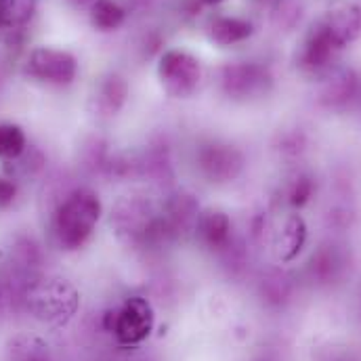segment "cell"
I'll return each instance as SVG.
<instances>
[{
  "mask_svg": "<svg viewBox=\"0 0 361 361\" xmlns=\"http://www.w3.org/2000/svg\"><path fill=\"white\" fill-rule=\"evenodd\" d=\"M111 227L122 242L135 248H154L177 238L164 221L160 204H154L143 193H128L116 200Z\"/></svg>",
  "mask_w": 361,
  "mask_h": 361,
  "instance_id": "6da1fadb",
  "label": "cell"
},
{
  "mask_svg": "<svg viewBox=\"0 0 361 361\" xmlns=\"http://www.w3.org/2000/svg\"><path fill=\"white\" fill-rule=\"evenodd\" d=\"M103 214V204L97 191L90 187H76L66 193V197L57 204L51 231L55 244L66 250L74 252L80 250L97 229Z\"/></svg>",
  "mask_w": 361,
  "mask_h": 361,
  "instance_id": "7a4b0ae2",
  "label": "cell"
},
{
  "mask_svg": "<svg viewBox=\"0 0 361 361\" xmlns=\"http://www.w3.org/2000/svg\"><path fill=\"white\" fill-rule=\"evenodd\" d=\"M25 300L38 319L51 324L68 322L78 309L76 288L59 277H44L30 283L25 290Z\"/></svg>",
  "mask_w": 361,
  "mask_h": 361,
  "instance_id": "3957f363",
  "label": "cell"
},
{
  "mask_svg": "<svg viewBox=\"0 0 361 361\" xmlns=\"http://www.w3.org/2000/svg\"><path fill=\"white\" fill-rule=\"evenodd\" d=\"M156 326V313L145 296H128L105 317V328L114 334L120 347H139Z\"/></svg>",
  "mask_w": 361,
  "mask_h": 361,
  "instance_id": "277c9868",
  "label": "cell"
},
{
  "mask_svg": "<svg viewBox=\"0 0 361 361\" xmlns=\"http://www.w3.org/2000/svg\"><path fill=\"white\" fill-rule=\"evenodd\" d=\"M193 166L204 180L212 185H225L233 183L244 173L246 158L240 147L227 141L206 139L193 149Z\"/></svg>",
  "mask_w": 361,
  "mask_h": 361,
  "instance_id": "5b68a950",
  "label": "cell"
},
{
  "mask_svg": "<svg viewBox=\"0 0 361 361\" xmlns=\"http://www.w3.org/2000/svg\"><path fill=\"white\" fill-rule=\"evenodd\" d=\"M273 87L271 70L257 61H231L219 70V90L231 101L265 97Z\"/></svg>",
  "mask_w": 361,
  "mask_h": 361,
  "instance_id": "8992f818",
  "label": "cell"
},
{
  "mask_svg": "<svg viewBox=\"0 0 361 361\" xmlns=\"http://www.w3.org/2000/svg\"><path fill=\"white\" fill-rule=\"evenodd\" d=\"M158 80L169 97L187 99L200 89L202 63L187 51L169 49L158 59Z\"/></svg>",
  "mask_w": 361,
  "mask_h": 361,
  "instance_id": "52a82bcc",
  "label": "cell"
},
{
  "mask_svg": "<svg viewBox=\"0 0 361 361\" xmlns=\"http://www.w3.org/2000/svg\"><path fill=\"white\" fill-rule=\"evenodd\" d=\"M23 74L40 85L49 87H70L78 76V61L72 53L51 47H36L30 51Z\"/></svg>",
  "mask_w": 361,
  "mask_h": 361,
  "instance_id": "ba28073f",
  "label": "cell"
},
{
  "mask_svg": "<svg viewBox=\"0 0 361 361\" xmlns=\"http://www.w3.org/2000/svg\"><path fill=\"white\" fill-rule=\"evenodd\" d=\"M341 53H343V49L334 42V38L328 34V30L317 21L307 32V36L298 49L296 63L300 70L315 74V76H322L324 72L334 68V61Z\"/></svg>",
  "mask_w": 361,
  "mask_h": 361,
  "instance_id": "9c48e42d",
  "label": "cell"
},
{
  "mask_svg": "<svg viewBox=\"0 0 361 361\" xmlns=\"http://www.w3.org/2000/svg\"><path fill=\"white\" fill-rule=\"evenodd\" d=\"M360 76L351 68H330L322 74L317 85V103L326 109H345L355 105L357 90H360Z\"/></svg>",
  "mask_w": 361,
  "mask_h": 361,
  "instance_id": "30bf717a",
  "label": "cell"
},
{
  "mask_svg": "<svg viewBox=\"0 0 361 361\" xmlns=\"http://www.w3.org/2000/svg\"><path fill=\"white\" fill-rule=\"evenodd\" d=\"M137 160H139V179L156 185H169L175 179L173 147L166 139L152 141L141 154H137Z\"/></svg>",
  "mask_w": 361,
  "mask_h": 361,
  "instance_id": "8fae6325",
  "label": "cell"
},
{
  "mask_svg": "<svg viewBox=\"0 0 361 361\" xmlns=\"http://www.w3.org/2000/svg\"><path fill=\"white\" fill-rule=\"evenodd\" d=\"M160 210H162L164 221L175 231V235H180L185 231H193L195 221H197V216L202 212V206H200L197 197L191 191L177 189V191H171L162 200Z\"/></svg>",
  "mask_w": 361,
  "mask_h": 361,
  "instance_id": "7c38bea8",
  "label": "cell"
},
{
  "mask_svg": "<svg viewBox=\"0 0 361 361\" xmlns=\"http://www.w3.org/2000/svg\"><path fill=\"white\" fill-rule=\"evenodd\" d=\"M193 233L204 248L219 252L233 238V225H231V219L225 210L202 208V212L195 221Z\"/></svg>",
  "mask_w": 361,
  "mask_h": 361,
  "instance_id": "4fadbf2b",
  "label": "cell"
},
{
  "mask_svg": "<svg viewBox=\"0 0 361 361\" xmlns=\"http://www.w3.org/2000/svg\"><path fill=\"white\" fill-rule=\"evenodd\" d=\"M126 99H128V82L124 80V76L111 72L97 82L94 92L90 97V109L101 118H114L122 111Z\"/></svg>",
  "mask_w": 361,
  "mask_h": 361,
  "instance_id": "5bb4252c",
  "label": "cell"
},
{
  "mask_svg": "<svg viewBox=\"0 0 361 361\" xmlns=\"http://www.w3.org/2000/svg\"><path fill=\"white\" fill-rule=\"evenodd\" d=\"M319 23L328 30L334 42L345 51L351 42L361 36V6L357 4H341L328 11Z\"/></svg>",
  "mask_w": 361,
  "mask_h": 361,
  "instance_id": "9a60e30c",
  "label": "cell"
},
{
  "mask_svg": "<svg viewBox=\"0 0 361 361\" xmlns=\"http://www.w3.org/2000/svg\"><path fill=\"white\" fill-rule=\"evenodd\" d=\"M307 244V223L300 214L292 212L283 219L275 233V255L281 263L294 261Z\"/></svg>",
  "mask_w": 361,
  "mask_h": 361,
  "instance_id": "2e32d148",
  "label": "cell"
},
{
  "mask_svg": "<svg viewBox=\"0 0 361 361\" xmlns=\"http://www.w3.org/2000/svg\"><path fill=\"white\" fill-rule=\"evenodd\" d=\"M255 34V25L250 19L233 17V15H219L208 23V38L219 47H233L246 42Z\"/></svg>",
  "mask_w": 361,
  "mask_h": 361,
  "instance_id": "e0dca14e",
  "label": "cell"
},
{
  "mask_svg": "<svg viewBox=\"0 0 361 361\" xmlns=\"http://www.w3.org/2000/svg\"><path fill=\"white\" fill-rule=\"evenodd\" d=\"M89 13L92 27L99 32H116L126 21V8L118 0H97Z\"/></svg>",
  "mask_w": 361,
  "mask_h": 361,
  "instance_id": "ac0fdd59",
  "label": "cell"
},
{
  "mask_svg": "<svg viewBox=\"0 0 361 361\" xmlns=\"http://www.w3.org/2000/svg\"><path fill=\"white\" fill-rule=\"evenodd\" d=\"M343 267H345L343 252L338 250V246H332V244L322 246L311 259V273H313V277H317L322 281L336 279Z\"/></svg>",
  "mask_w": 361,
  "mask_h": 361,
  "instance_id": "d6986e66",
  "label": "cell"
},
{
  "mask_svg": "<svg viewBox=\"0 0 361 361\" xmlns=\"http://www.w3.org/2000/svg\"><path fill=\"white\" fill-rule=\"evenodd\" d=\"M27 137L19 124L0 122V162L8 164L27 149Z\"/></svg>",
  "mask_w": 361,
  "mask_h": 361,
  "instance_id": "ffe728a7",
  "label": "cell"
},
{
  "mask_svg": "<svg viewBox=\"0 0 361 361\" xmlns=\"http://www.w3.org/2000/svg\"><path fill=\"white\" fill-rule=\"evenodd\" d=\"M315 193V179L309 173H294L288 183L283 185V202L290 208H302L311 202Z\"/></svg>",
  "mask_w": 361,
  "mask_h": 361,
  "instance_id": "44dd1931",
  "label": "cell"
},
{
  "mask_svg": "<svg viewBox=\"0 0 361 361\" xmlns=\"http://www.w3.org/2000/svg\"><path fill=\"white\" fill-rule=\"evenodd\" d=\"M36 4L38 0H0L4 27H13V30L25 27L36 13Z\"/></svg>",
  "mask_w": 361,
  "mask_h": 361,
  "instance_id": "7402d4cb",
  "label": "cell"
},
{
  "mask_svg": "<svg viewBox=\"0 0 361 361\" xmlns=\"http://www.w3.org/2000/svg\"><path fill=\"white\" fill-rule=\"evenodd\" d=\"M42 164H44V156L38 149L27 147L17 160L4 164V175L15 180L30 179V177H34L42 169Z\"/></svg>",
  "mask_w": 361,
  "mask_h": 361,
  "instance_id": "603a6c76",
  "label": "cell"
},
{
  "mask_svg": "<svg viewBox=\"0 0 361 361\" xmlns=\"http://www.w3.org/2000/svg\"><path fill=\"white\" fill-rule=\"evenodd\" d=\"M302 6L296 0H275L271 4V23L279 32H290L300 23Z\"/></svg>",
  "mask_w": 361,
  "mask_h": 361,
  "instance_id": "cb8c5ba5",
  "label": "cell"
},
{
  "mask_svg": "<svg viewBox=\"0 0 361 361\" xmlns=\"http://www.w3.org/2000/svg\"><path fill=\"white\" fill-rule=\"evenodd\" d=\"M307 147V137L300 128L294 130H283L279 133L277 141H275V149L283 156V158H298Z\"/></svg>",
  "mask_w": 361,
  "mask_h": 361,
  "instance_id": "d4e9b609",
  "label": "cell"
},
{
  "mask_svg": "<svg viewBox=\"0 0 361 361\" xmlns=\"http://www.w3.org/2000/svg\"><path fill=\"white\" fill-rule=\"evenodd\" d=\"M17 193H19L17 180L6 177V175H2V177H0V210L13 206L15 200H17Z\"/></svg>",
  "mask_w": 361,
  "mask_h": 361,
  "instance_id": "484cf974",
  "label": "cell"
},
{
  "mask_svg": "<svg viewBox=\"0 0 361 361\" xmlns=\"http://www.w3.org/2000/svg\"><path fill=\"white\" fill-rule=\"evenodd\" d=\"M74 6H78V8H90L97 0H70Z\"/></svg>",
  "mask_w": 361,
  "mask_h": 361,
  "instance_id": "4316f807",
  "label": "cell"
},
{
  "mask_svg": "<svg viewBox=\"0 0 361 361\" xmlns=\"http://www.w3.org/2000/svg\"><path fill=\"white\" fill-rule=\"evenodd\" d=\"M202 6H216V4H223L225 0H197Z\"/></svg>",
  "mask_w": 361,
  "mask_h": 361,
  "instance_id": "83f0119b",
  "label": "cell"
},
{
  "mask_svg": "<svg viewBox=\"0 0 361 361\" xmlns=\"http://www.w3.org/2000/svg\"><path fill=\"white\" fill-rule=\"evenodd\" d=\"M21 361H47L44 357H40V355H25Z\"/></svg>",
  "mask_w": 361,
  "mask_h": 361,
  "instance_id": "f1b7e54d",
  "label": "cell"
},
{
  "mask_svg": "<svg viewBox=\"0 0 361 361\" xmlns=\"http://www.w3.org/2000/svg\"><path fill=\"white\" fill-rule=\"evenodd\" d=\"M355 105L360 107V111H361V82H360V90H357V99H355Z\"/></svg>",
  "mask_w": 361,
  "mask_h": 361,
  "instance_id": "f546056e",
  "label": "cell"
},
{
  "mask_svg": "<svg viewBox=\"0 0 361 361\" xmlns=\"http://www.w3.org/2000/svg\"><path fill=\"white\" fill-rule=\"evenodd\" d=\"M255 2H259V4H273V2H275V0H255Z\"/></svg>",
  "mask_w": 361,
  "mask_h": 361,
  "instance_id": "4dcf8cb0",
  "label": "cell"
},
{
  "mask_svg": "<svg viewBox=\"0 0 361 361\" xmlns=\"http://www.w3.org/2000/svg\"><path fill=\"white\" fill-rule=\"evenodd\" d=\"M2 27H4V19H2V8H0V32H2Z\"/></svg>",
  "mask_w": 361,
  "mask_h": 361,
  "instance_id": "1f68e13d",
  "label": "cell"
},
{
  "mask_svg": "<svg viewBox=\"0 0 361 361\" xmlns=\"http://www.w3.org/2000/svg\"><path fill=\"white\" fill-rule=\"evenodd\" d=\"M0 257H2V255H0Z\"/></svg>",
  "mask_w": 361,
  "mask_h": 361,
  "instance_id": "d6a6232c",
  "label": "cell"
}]
</instances>
